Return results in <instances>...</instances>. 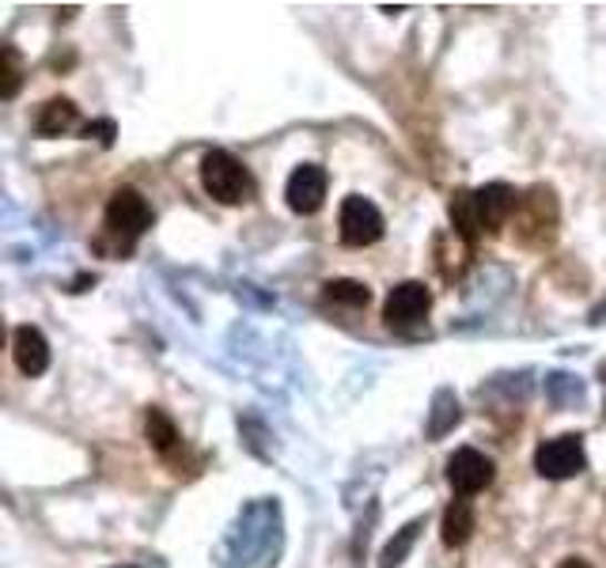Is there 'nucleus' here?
<instances>
[{
  "label": "nucleus",
  "mask_w": 606,
  "mask_h": 568,
  "mask_svg": "<svg viewBox=\"0 0 606 568\" xmlns=\"http://www.w3.org/2000/svg\"><path fill=\"white\" fill-rule=\"evenodd\" d=\"M201 186L220 205H246L254 197V179L232 152L213 149L201 155Z\"/></svg>",
  "instance_id": "1"
},
{
  "label": "nucleus",
  "mask_w": 606,
  "mask_h": 568,
  "mask_svg": "<svg viewBox=\"0 0 606 568\" xmlns=\"http://www.w3.org/2000/svg\"><path fill=\"white\" fill-rule=\"evenodd\" d=\"M152 227V205L144 201L137 190H118L114 197H110L107 205V235H114L118 243H122V251H130V246L141 240L144 232Z\"/></svg>",
  "instance_id": "2"
},
{
  "label": "nucleus",
  "mask_w": 606,
  "mask_h": 568,
  "mask_svg": "<svg viewBox=\"0 0 606 568\" xmlns=\"http://www.w3.org/2000/svg\"><path fill=\"white\" fill-rule=\"evenodd\" d=\"M535 470L549 481H565L576 478V474L587 470V452H584V439L580 436H557L546 439V444L535 452Z\"/></svg>",
  "instance_id": "3"
},
{
  "label": "nucleus",
  "mask_w": 606,
  "mask_h": 568,
  "mask_svg": "<svg viewBox=\"0 0 606 568\" xmlns=\"http://www.w3.org/2000/svg\"><path fill=\"white\" fill-rule=\"evenodd\" d=\"M337 227H342V243L345 246H372L383 240V213L372 205L368 197L353 194L342 201V216H337Z\"/></svg>",
  "instance_id": "4"
},
{
  "label": "nucleus",
  "mask_w": 606,
  "mask_h": 568,
  "mask_svg": "<svg viewBox=\"0 0 606 568\" xmlns=\"http://www.w3.org/2000/svg\"><path fill=\"white\" fill-rule=\"evenodd\" d=\"M428 307H433V292L421 281H402L391 288L387 304H383V318H387V326L394 329H406V326L425 323Z\"/></svg>",
  "instance_id": "5"
},
{
  "label": "nucleus",
  "mask_w": 606,
  "mask_h": 568,
  "mask_svg": "<svg viewBox=\"0 0 606 568\" xmlns=\"http://www.w3.org/2000/svg\"><path fill=\"white\" fill-rule=\"evenodd\" d=\"M326 186H330V179H326V171L319 168V163H300V168L289 175V186H284L289 209H292V213H300V216L319 213L323 201H326Z\"/></svg>",
  "instance_id": "6"
},
{
  "label": "nucleus",
  "mask_w": 606,
  "mask_h": 568,
  "mask_svg": "<svg viewBox=\"0 0 606 568\" xmlns=\"http://www.w3.org/2000/svg\"><path fill=\"white\" fill-rule=\"evenodd\" d=\"M447 481H452L458 497H474V493L493 485V463L482 452H474V447H458L447 459Z\"/></svg>",
  "instance_id": "7"
},
{
  "label": "nucleus",
  "mask_w": 606,
  "mask_h": 568,
  "mask_svg": "<svg viewBox=\"0 0 606 568\" xmlns=\"http://www.w3.org/2000/svg\"><path fill=\"white\" fill-rule=\"evenodd\" d=\"M519 240L531 246V240L535 235L531 232H542V240H554V224H557V201H554V190H546V186H535L527 197H519Z\"/></svg>",
  "instance_id": "8"
},
{
  "label": "nucleus",
  "mask_w": 606,
  "mask_h": 568,
  "mask_svg": "<svg viewBox=\"0 0 606 568\" xmlns=\"http://www.w3.org/2000/svg\"><path fill=\"white\" fill-rule=\"evenodd\" d=\"M474 209L477 220H482V232H501L519 209V194L504 182H489V186L474 190Z\"/></svg>",
  "instance_id": "9"
},
{
  "label": "nucleus",
  "mask_w": 606,
  "mask_h": 568,
  "mask_svg": "<svg viewBox=\"0 0 606 568\" xmlns=\"http://www.w3.org/2000/svg\"><path fill=\"white\" fill-rule=\"evenodd\" d=\"M12 356H16V368L34 379V375L50 368V342L42 337L39 326H20L12 334Z\"/></svg>",
  "instance_id": "10"
},
{
  "label": "nucleus",
  "mask_w": 606,
  "mask_h": 568,
  "mask_svg": "<svg viewBox=\"0 0 606 568\" xmlns=\"http://www.w3.org/2000/svg\"><path fill=\"white\" fill-rule=\"evenodd\" d=\"M447 213H452L458 240H463L466 246H474L477 235H482V220H477V209H474V190H458V194H452Z\"/></svg>",
  "instance_id": "11"
},
{
  "label": "nucleus",
  "mask_w": 606,
  "mask_h": 568,
  "mask_svg": "<svg viewBox=\"0 0 606 568\" xmlns=\"http://www.w3.org/2000/svg\"><path fill=\"white\" fill-rule=\"evenodd\" d=\"M80 110L72 99H50L42 110H39V122H34V130H39L42 136H61L69 133L72 125H77Z\"/></svg>",
  "instance_id": "12"
},
{
  "label": "nucleus",
  "mask_w": 606,
  "mask_h": 568,
  "mask_svg": "<svg viewBox=\"0 0 606 568\" xmlns=\"http://www.w3.org/2000/svg\"><path fill=\"white\" fill-rule=\"evenodd\" d=\"M471 535H474V508H471V500H452L447 504V511H444V546H466L471 542Z\"/></svg>",
  "instance_id": "13"
},
{
  "label": "nucleus",
  "mask_w": 606,
  "mask_h": 568,
  "mask_svg": "<svg viewBox=\"0 0 606 568\" xmlns=\"http://www.w3.org/2000/svg\"><path fill=\"white\" fill-rule=\"evenodd\" d=\"M144 436H149V444L155 447V452L168 455L174 444H179V428H174V420L163 414L160 406L149 409V417H144Z\"/></svg>",
  "instance_id": "14"
},
{
  "label": "nucleus",
  "mask_w": 606,
  "mask_h": 568,
  "mask_svg": "<svg viewBox=\"0 0 606 568\" xmlns=\"http://www.w3.org/2000/svg\"><path fill=\"white\" fill-rule=\"evenodd\" d=\"M421 527H425V519H413V524L402 527L398 535H394L391 542L383 546V554H380V568H398L402 561H406V554L413 549V542H417Z\"/></svg>",
  "instance_id": "15"
},
{
  "label": "nucleus",
  "mask_w": 606,
  "mask_h": 568,
  "mask_svg": "<svg viewBox=\"0 0 606 568\" xmlns=\"http://www.w3.org/2000/svg\"><path fill=\"white\" fill-rule=\"evenodd\" d=\"M323 296L330 300V304L368 307L372 292H368V284H361V281H326V284H323Z\"/></svg>",
  "instance_id": "16"
},
{
  "label": "nucleus",
  "mask_w": 606,
  "mask_h": 568,
  "mask_svg": "<svg viewBox=\"0 0 606 568\" xmlns=\"http://www.w3.org/2000/svg\"><path fill=\"white\" fill-rule=\"evenodd\" d=\"M458 420V398L452 390H440L433 402V420H428V436H444Z\"/></svg>",
  "instance_id": "17"
},
{
  "label": "nucleus",
  "mask_w": 606,
  "mask_h": 568,
  "mask_svg": "<svg viewBox=\"0 0 606 568\" xmlns=\"http://www.w3.org/2000/svg\"><path fill=\"white\" fill-rule=\"evenodd\" d=\"M23 84V69H20V53L12 45L0 50V95L4 99H16V91Z\"/></svg>",
  "instance_id": "18"
},
{
  "label": "nucleus",
  "mask_w": 606,
  "mask_h": 568,
  "mask_svg": "<svg viewBox=\"0 0 606 568\" xmlns=\"http://www.w3.org/2000/svg\"><path fill=\"white\" fill-rule=\"evenodd\" d=\"M84 136H99L103 144H110L114 141V122H91L84 125Z\"/></svg>",
  "instance_id": "19"
},
{
  "label": "nucleus",
  "mask_w": 606,
  "mask_h": 568,
  "mask_svg": "<svg viewBox=\"0 0 606 568\" xmlns=\"http://www.w3.org/2000/svg\"><path fill=\"white\" fill-rule=\"evenodd\" d=\"M557 568H592V565H587L584 557H565V561L557 565Z\"/></svg>",
  "instance_id": "20"
}]
</instances>
